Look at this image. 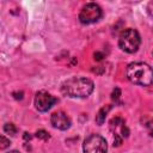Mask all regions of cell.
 Masks as SVG:
<instances>
[{
  "instance_id": "1",
  "label": "cell",
  "mask_w": 153,
  "mask_h": 153,
  "mask_svg": "<svg viewBox=\"0 0 153 153\" xmlns=\"http://www.w3.org/2000/svg\"><path fill=\"white\" fill-rule=\"evenodd\" d=\"M94 88L93 81L84 76H72L61 84L62 94L71 98H86Z\"/></svg>"
},
{
  "instance_id": "2",
  "label": "cell",
  "mask_w": 153,
  "mask_h": 153,
  "mask_svg": "<svg viewBox=\"0 0 153 153\" xmlns=\"http://www.w3.org/2000/svg\"><path fill=\"white\" fill-rule=\"evenodd\" d=\"M127 79L140 86H149L153 80V73L149 65L145 62H131L126 69Z\"/></svg>"
},
{
  "instance_id": "3",
  "label": "cell",
  "mask_w": 153,
  "mask_h": 153,
  "mask_svg": "<svg viewBox=\"0 0 153 153\" xmlns=\"http://www.w3.org/2000/svg\"><path fill=\"white\" fill-rule=\"evenodd\" d=\"M140 44H141V37L135 29H130V27L126 29L121 32L118 37V47L128 54H133L137 51Z\"/></svg>"
},
{
  "instance_id": "4",
  "label": "cell",
  "mask_w": 153,
  "mask_h": 153,
  "mask_svg": "<svg viewBox=\"0 0 153 153\" xmlns=\"http://www.w3.org/2000/svg\"><path fill=\"white\" fill-rule=\"evenodd\" d=\"M82 151L84 153H106L108 143L105 137L99 134H91L84 140Z\"/></svg>"
},
{
  "instance_id": "5",
  "label": "cell",
  "mask_w": 153,
  "mask_h": 153,
  "mask_svg": "<svg viewBox=\"0 0 153 153\" xmlns=\"http://www.w3.org/2000/svg\"><path fill=\"white\" fill-rule=\"evenodd\" d=\"M103 16V11L98 4L88 2L85 6H82L80 13H79V20L81 24H93L98 22Z\"/></svg>"
},
{
  "instance_id": "6",
  "label": "cell",
  "mask_w": 153,
  "mask_h": 153,
  "mask_svg": "<svg viewBox=\"0 0 153 153\" xmlns=\"http://www.w3.org/2000/svg\"><path fill=\"white\" fill-rule=\"evenodd\" d=\"M56 103H57V98H55L54 96H51L50 93H48L45 91L37 92L35 96V100H33L35 108L41 112H45V111L50 110L51 106Z\"/></svg>"
},
{
  "instance_id": "7",
  "label": "cell",
  "mask_w": 153,
  "mask_h": 153,
  "mask_svg": "<svg viewBox=\"0 0 153 153\" xmlns=\"http://www.w3.org/2000/svg\"><path fill=\"white\" fill-rule=\"evenodd\" d=\"M50 123L54 128L60 130H67L71 127V120L63 111H55L50 116Z\"/></svg>"
},
{
  "instance_id": "8",
  "label": "cell",
  "mask_w": 153,
  "mask_h": 153,
  "mask_svg": "<svg viewBox=\"0 0 153 153\" xmlns=\"http://www.w3.org/2000/svg\"><path fill=\"white\" fill-rule=\"evenodd\" d=\"M111 108H112V105H104L103 108H100L99 109V111L97 112V115H96V123L98 124V126H102L104 122H105V117H106V115H108V112L111 110Z\"/></svg>"
},
{
  "instance_id": "9",
  "label": "cell",
  "mask_w": 153,
  "mask_h": 153,
  "mask_svg": "<svg viewBox=\"0 0 153 153\" xmlns=\"http://www.w3.org/2000/svg\"><path fill=\"white\" fill-rule=\"evenodd\" d=\"M4 131L6 133V134H10V135H16V133H17V128H16V126L13 124V123H6L5 126H4Z\"/></svg>"
},
{
  "instance_id": "10",
  "label": "cell",
  "mask_w": 153,
  "mask_h": 153,
  "mask_svg": "<svg viewBox=\"0 0 153 153\" xmlns=\"http://www.w3.org/2000/svg\"><path fill=\"white\" fill-rule=\"evenodd\" d=\"M36 136H37L38 139H41V140H44V141H47V140L50 139V135H49L44 129H39V130H37V131H36Z\"/></svg>"
},
{
  "instance_id": "11",
  "label": "cell",
  "mask_w": 153,
  "mask_h": 153,
  "mask_svg": "<svg viewBox=\"0 0 153 153\" xmlns=\"http://www.w3.org/2000/svg\"><path fill=\"white\" fill-rule=\"evenodd\" d=\"M10 145H11L10 139H7V137L0 135V149H5V148L10 147Z\"/></svg>"
},
{
  "instance_id": "12",
  "label": "cell",
  "mask_w": 153,
  "mask_h": 153,
  "mask_svg": "<svg viewBox=\"0 0 153 153\" xmlns=\"http://www.w3.org/2000/svg\"><path fill=\"white\" fill-rule=\"evenodd\" d=\"M120 97H121V90H120L118 87H116V88L112 91V93H111V99L115 100V102H117V100L120 99Z\"/></svg>"
},
{
  "instance_id": "13",
  "label": "cell",
  "mask_w": 153,
  "mask_h": 153,
  "mask_svg": "<svg viewBox=\"0 0 153 153\" xmlns=\"http://www.w3.org/2000/svg\"><path fill=\"white\" fill-rule=\"evenodd\" d=\"M121 143H122V137H121V135L115 133V136H114V146L118 147V146H121Z\"/></svg>"
},
{
  "instance_id": "14",
  "label": "cell",
  "mask_w": 153,
  "mask_h": 153,
  "mask_svg": "<svg viewBox=\"0 0 153 153\" xmlns=\"http://www.w3.org/2000/svg\"><path fill=\"white\" fill-rule=\"evenodd\" d=\"M103 59V54H100V53H94V60H102Z\"/></svg>"
},
{
  "instance_id": "15",
  "label": "cell",
  "mask_w": 153,
  "mask_h": 153,
  "mask_svg": "<svg viewBox=\"0 0 153 153\" xmlns=\"http://www.w3.org/2000/svg\"><path fill=\"white\" fill-rule=\"evenodd\" d=\"M24 139H26V140L29 139L30 140L31 139V135H29V133H24Z\"/></svg>"
},
{
  "instance_id": "16",
  "label": "cell",
  "mask_w": 153,
  "mask_h": 153,
  "mask_svg": "<svg viewBox=\"0 0 153 153\" xmlns=\"http://www.w3.org/2000/svg\"><path fill=\"white\" fill-rule=\"evenodd\" d=\"M7 153H19V152L16 151V149H13V151H10V152H7Z\"/></svg>"
}]
</instances>
